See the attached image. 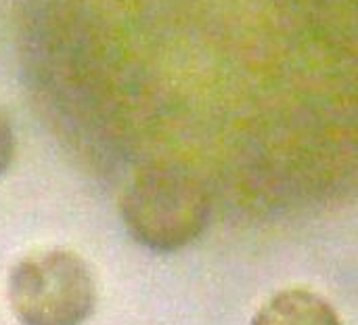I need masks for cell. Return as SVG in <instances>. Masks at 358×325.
<instances>
[{
  "label": "cell",
  "mask_w": 358,
  "mask_h": 325,
  "mask_svg": "<svg viewBox=\"0 0 358 325\" xmlns=\"http://www.w3.org/2000/svg\"><path fill=\"white\" fill-rule=\"evenodd\" d=\"M212 200L197 174L178 164H153L122 191L120 216L128 235L157 254L178 252L208 229Z\"/></svg>",
  "instance_id": "obj_1"
},
{
  "label": "cell",
  "mask_w": 358,
  "mask_h": 325,
  "mask_svg": "<svg viewBox=\"0 0 358 325\" xmlns=\"http://www.w3.org/2000/svg\"><path fill=\"white\" fill-rule=\"evenodd\" d=\"M96 298L92 269L65 248L31 252L6 277V303L21 325H84L96 309Z\"/></svg>",
  "instance_id": "obj_2"
},
{
  "label": "cell",
  "mask_w": 358,
  "mask_h": 325,
  "mask_svg": "<svg viewBox=\"0 0 358 325\" xmlns=\"http://www.w3.org/2000/svg\"><path fill=\"white\" fill-rule=\"evenodd\" d=\"M252 325H342V319L323 296L296 288L271 296Z\"/></svg>",
  "instance_id": "obj_3"
},
{
  "label": "cell",
  "mask_w": 358,
  "mask_h": 325,
  "mask_svg": "<svg viewBox=\"0 0 358 325\" xmlns=\"http://www.w3.org/2000/svg\"><path fill=\"white\" fill-rule=\"evenodd\" d=\"M15 130L8 120V116L0 109V179L8 172L13 160H15Z\"/></svg>",
  "instance_id": "obj_4"
}]
</instances>
